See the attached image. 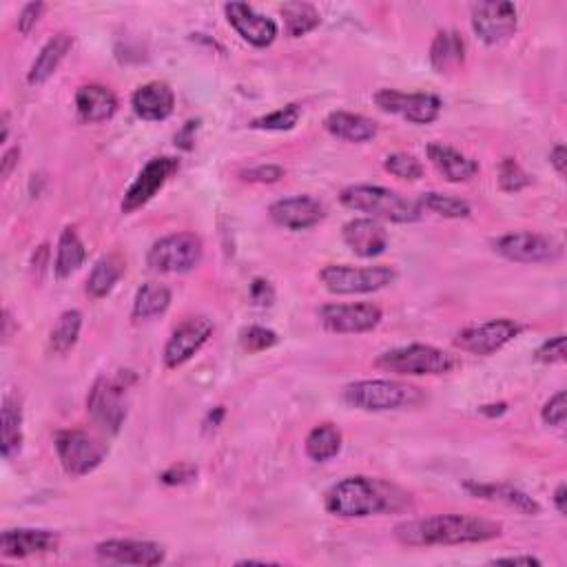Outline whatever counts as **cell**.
Instances as JSON below:
<instances>
[{
    "instance_id": "1",
    "label": "cell",
    "mask_w": 567,
    "mask_h": 567,
    "mask_svg": "<svg viewBox=\"0 0 567 567\" xmlns=\"http://www.w3.org/2000/svg\"><path fill=\"white\" fill-rule=\"evenodd\" d=\"M501 534V523L470 514H435V517L404 521L395 528V539L406 548L488 543L499 539Z\"/></svg>"
},
{
    "instance_id": "2",
    "label": "cell",
    "mask_w": 567,
    "mask_h": 567,
    "mask_svg": "<svg viewBox=\"0 0 567 567\" xmlns=\"http://www.w3.org/2000/svg\"><path fill=\"white\" fill-rule=\"evenodd\" d=\"M404 494L370 477H346L326 492V510L342 519H366L399 508Z\"/></svg>"
},
{
    "instance_id": "3",
    "label": "cell",
    "mask_w": 567,
    "mask_h": 567,
    "mask_svg": "<svg viewBox=\"0 0 567 567\" xmlns=\"http://www.w3.org/2000/svg\"><path fill=\"white\" fill-rule=\"evenodd\" d=\"M339 202L346 209L366 213L373 220H384L393 224H412L424 218V209L419 202L408 200L393 189L377 187V184H353L339 193Z\"/></svg>"
},
{
    "instance_id": "4",
    "label": "cell",
    "mask_w": 567,
    "mask_h": 567,
    "mask_svg": "<svg viewBox=\"0 0 567 567\" xmlns=\"http://www.w3.org/2000/svg\"><path fill=\"white\" fill-rule=\"evenodd\" d=\"M344 401L364 412H390L415 408L424 401L421 388L397 379H362L344 388Z\"/></svg>"
},
{
    "instance_id": "5",
    "label": "cell",
    "mask_w": 567,
    "mask_h": 567,
    "mask_svg": "<svg viewBox=\"0 0 567 567\" xmlns=\"http://www.w3.org/2000/svg\"><path fill=\"white\" fill-rule=\"evenodd\" d=\"M375 366L384 373L399 377H424V375H448L459 366L457 357L430 344H408L390 348L375 359Z\"/></svg>"
},
{
    "instance_id": "6",
    "label": "cell",
    "mask_w": 567,
    "mask_h": 567,
    "mask_svg": "<svg viewBox=\"0 0 567 567\" xmlns=\"http://www.w3.org/2000/svg\"><path fill=\"white\" fill-rule=\"evenodd\" d=\"M319 282L333 295H368L384 291L397 282V271L393 266H346L331 264L319 271Z\"/></svg>"
},
{
    "instance_id": "7",
    "label": "cell",
    "mask_w": 567,
    "mask_h": 567,
    "mask_svg": "<svg viewBox=\"0 0 567 567\" xmlns=\"http://www.w3.org/2000/svg\"><path fill=\"white\" fill-rule=\"evenodd\" d=\"M127 390L125 375L120 377H98L87 395V412L94 424L107 432L118 435L127 421Z\"/></svg>"
},
{
    "instance_id": "8",
    "label": "cell",
    "mask_w": 567,
    "mask_h": 567,
    "mask_svg": "<svg viewBox=\"0 0 567 567\" xmlns=\"http://www.w3.org/2000/svg\"><path fill=\"white\" fill-rule=\"evenodd\" d=\"M204 255V244L195 233H173L153 242L147 264L156 273L184 275L198 268Z\"/></svg>"
},
{
    "instance_id": "9",
    "label": "cell",
    "mask_w": 567,
    "mask_h": 567,
    "mask_svg": "<svg viewBox=\"0 0 567 567\" xmlns=\"http://www.w3.org/2000/svg\"><path fill=\"white\" fill-rule=\"evenodd\" d=\"M56 452L63 470L78 479L98 470L107 459L109 448L85 430H63L56 435Z\"/></svg>"
},
{
    "instance_id": "10",
    "label": "cell",
    "mask_w": 567,
    "mask_h": 567,
    "mask_svg": "<svg viewBox=\"0 0 567 567\" xmlns=\"http://www.w3.org/2000/svg\"><path fill=\"white\" fill-rule=\"evenodd\" d=\"M492 246L505 260L517 264H552L563 255V246L554 237L530 231L501 235Z\"/></svg>"
},
{
    "instance_id": "11",
    "label": "cell",
    "mask_w": 567,
    "mask_h": 567,
    "mask_svg": "<svg viewBox=\"0 0 567 567\" xmlns=\"http://www.w3.org/2000/svg\"><path fill=\"white\" fill-rule=\"evenodd\" d=\"M521 331L523 326L514 322V319H490V322L468 326L459 331L455 337V346L463 350V353L488 357L514 342V339L521 335Z\"/></svg>"
},
{
    "instance_id": "12",
    "label": "cell",
    "mask_w": 567,
    "mask_h": 567,
    "mask_svg": "<svg viewBox=\"0 0 567 567\" xmlns=\"http://www.w3.org/2000/svg\"><path fill=\"white\" fill-rule=\"evenodd\" d=\"M519 14L508 0H488L472 7V29L481 43L490 47L510 40L517 32Z\"/></svg>"
},
{
    "instance_id": "13",
    "label": "cell",
    "mask_w": 567,
    "mask_h": 567,
    "mask_svg": "<svg viewBox=\"0 0 567 567\" xmlns=\"http://www.w3.org/2000/svg\"><path fill=\"white\" fill-rule=\"evenodd\" d=\"M384 313L377 304H326L319 308V322L337 335L370 333L381 324Z\"/></svg>"
},
{
    "instance_id": "14",
    "label": "cell",
    "mask_w": 567,
    "mask_h": 567,
    "mask_svg": "<svg viewBox=\"0 0 567 567\" xmlns=\"http://www.w3.org/2000/svg\"><path fill=\"white\" fill-rule=\"evenodd\" d=\"M375 105L386 111L401 116L412 125H432L443 109V102L435 94H404L397 89H381L375 94Z\"/></svg>"
},
{
    "instance_id": "15",
    "label": "cell",
    "mask_w": 567,
    "mask_h": 567,
    "mask_svg": "<svg viewBox=\"0 0 567 567\" xmlns=\"http://www.w3.org/2000/svg\"><path fill=\"white\" fill-rule=\"evenodd\" d=\"M178 169H180V160H175L171 156H160L149 160L144 164V169L140 171L138 178L133 180V184L127 189L125 200H122V213L127 215L136 213L144 204H149Z\"/></svg>"
},
{
    "instance_id": "16",
    "label": "cell",
    "mask_w": 567,
    "mask_h": 567,
    "mask_svg": "<svg viewBox=\"0 0 567 567\" xmlns=\"http://www.w3.org/2000/svg\"><path fill=\"white\" fill-rule=\"evenodd\" d=\"M213 335V324L206 317H191L187 322L175 328L173 335L169 337L167 346H164V366L169 370H175L184 366L187 362L200 353Z\"/></svg>"
},
{
    "instance_id": "17",
    "label": "cell",
    "mask_w": 567,
    "mask_h": 567,
    "mask_svg": "<svg viewBox=\"0 0 567 567\" xmlns=\"http://www.w3.org/2000/svg\"><path fill=\"white\" fill-rule=\"evenodd\" d=\"M224 14L229 25L240 34V38L257 49L271 47L277 34H280V27H277L273 18L255 12V9L246 3H226Z\"/></svg>"
},
{
    "instance_id": "18",
    "label": "cell",
    "mask_w": 567,
    "mask_h": 567,
    "mask_svg": "<svg viewBox=\"0 0 567 567\" xmlns=\"http://www.w3.org/2000/svg\"><path fill=\"white\" fill-rule=\"evenodd\" d=\"M96 554L102 561L120 565H142L153 567L167 559V552L160 543L136 541V539H111L96 545Z\"/></svg>"
},
{
    "instance_id": "19",
    "label": "cell",
    "mask_w": 567,
    "mask_h": 567,
    "mask_svg": "<svg viewBox=\"0 0 567 567\" xmlns=\"http://www.w3.org/2000/svg\"><path fill=\"white\" fill-rule=\"evenodd\" d=\"M271 220L288 231H308L324 220V206L311 195H293L268 206Z\"/></svg>"
},
{
    "instance_id": "20",
    "label": "cell",
    "mask_w": 567,
    "mask_h": 567,
    "mask_svg": "<svg viewBox=\"0 0 567 567\" xmlns=\"http://www.w3.org/2000/svg\"><path fill=\"white\" fill-rule=\"evenodd\" d=\"M60 548L58 532L36 530V528H16L5 530L0 536V554L5 559H27L36 554H51Z\"/></svg>"
},
{
    "instance_id": "21",
    "label": "cell",
    "mask_w": 567,
    "mask_h": 567,
    "mask_svg": "<svg viewBox=\"0 0 567 567\" xmlns=\"http://www.w3.org/2000/svg\"><path fill=\"white\" fill-rule=\"evenodd\" d=\"M342 240L357 257H379L388 249V231L373 218H355L344 224Z\"/></svg>"
},
{
    "instance_id": "22",
    "label": "cell",
    "mask_w": 567,
    "mask_h": 567,
    "mask_svg": "<svg viewBox=\"0 0 567 567\" xmlns=\"http://www.w3.org/2000/svg\"><path fill=\"white\" fill-rule=\"evenodd\" d=\"M131 107L142 120L162 122L167 120L175 109V94L167 82L153 80L133 91Z\"/></svg>"
},
{
    "instance_id": "23",
    "label": "cell",
    "mask_w": 567,
    "mask_h": 567,
    "mask_svg": "<svg viewBox=\"0 0 567 567\" xmlns=\"http://www.w3.org/2000/svg\"><path fill=\"white\" fill-rule=\"evenodd\" d=\"M472 497L483 499V501H492V503H501L505 508H510L519 514H525V517H536L541 512V505L536 503L530 494H525L523 490L508 486V483H463Z\"/></svg>"
},
{
    "instance_id": "24",
    "label": "cell",
    "mask_w": 567,
    "mask_h": 567,
    "mask_svg": "<svg viewBox=\"0 0 567 567\" xmlns=\"http://www.w3.org/2000/svg\"><path fill=\"white\" fill-rule=\"evenodd\" d=\"M426 153H428V160L432 162V167H435L448 182H455V184L470 182L472 178H477L481 171L477 160L463 156L461 151L452 149L443 142L428 144Z\"/></svg>"
},
{
    "instance_id": "25",
    "label": "cell",
    "mask_w": 567,
    "mask_h": 567,
    "mask_svg": "<svg viewBox=\"0 0 567 567\" xmlns=\"http://www.w3.org/2000/svg\"><path fill=\"white\" fill-rule=\"evenodd\" d=\"M118 111V98L105 85H85L76 94V113L85 125H100Z\"/></svg>"
},
{
    "instance_id": "26",
    "label": "cell",
    "mask_w": 567,
    "mask_h": 567,
    "mask_svg": "<svg viewBox=\"0 0 567 567\" xmlns=\"http://www.w3.org/2000/svg\"><path fill=\"white\" fill-rule=\"evenodd\" d=\"M324 127L333 138L353 142V144H364V142L375 140L379 133L375 120L362 116V113H350V111L328 113V118L324 120Z\"/></svg>"
},
{
    "instance_id": "27",
    "label": "cell",
    "mask_w": 567,
    "mask_h": 567,
    "mask_svg": "<svg viewBox=\"0 0 567 567\" xmlns=\"http://www.w3.org/2000/svg\"><path fill=\"white\" fill-rule=\"evenodd\" d=\"M74 47V36L67 34V32H60L54 38L47 40V45L40 49L38 58L34 60L32 69H29V85L38 87V85H45V82L56 74L60 63L67 58V54Z\"/></svg>"
},
{
    "instance_id": "28",
    "label": "cell",
    "mask_w": 567,
    "mask_h": 567,
    "mask_svg": "<svg viewBox=\"0 0 567 567\" xmlns=\"http://www.w3.org/2000/svg\"><path fill=\"white\" fill-rule=\"evenodd\" d=\"M430 65L437 74H450L463 65L466 60V43L459 32H452V29H443L435 36L430 45Z\"/></svg>"
},
{
    "instance_id": "29",
    "label": "cell",
    "mask_w": 567,
    "mask_h": 567,
    "mask_svg": "<svg viewBox=\"0 0 567 567\" xmlns=\"http://www.w3.org/2000/svg\"><path fill=\"white\" fill-rule=\"evenodd\" d=\"M125 260L118 253H109L105 257H100L96 266L91 268L89 280H87V295L94 297V300H102L107 297L116 284L125 275Z\"/></svg>"
},
{
    "instance_id": "30",
    "label": "cell",
    "mask_w": 567,
    "mask_h": 567,
    "mask_svg": "<svg viewBox=\"0 0 567 567\" xmlns=\"http://www.w3.org/2000/svg\"><path fill=\"white\" fill-rule=\"evenodd\" d=\"M171 297L169 286L158 282L142 284L136 293V300H133V319L136 322H149L153 317L164 315L171 306Z\"/></svg>"
},
{
    "instance_id": "31",
    "label": "cell",
    "mask_w": 567,
    "mask_h": 567,
    "mask_svg": "<svg viewBox=\"0 0 567 567\" xmlns=\"http://www.w3.org/2000/svg\"><path fill=\"white\" fill-rule=\"evenodd\" d=\"M342 443H344L342 430L333 424H319L308 432L304 448L308 459L315 463H326L342 452Z\"/></svg>"
},
{
    "instance_id": "32",
    "label": "cell",
    "mask_w": 567,
    "mask_h": 567,
    "mask_svg": "<svg viewBox=\"0 0 567 567\" xmlns=\"http://www.w3.org/2000/svg\"><path fill=\"white\" fill-rule=\"evenodd\" d=\"M87 260V249L82 240L78 237L76 229H67L60 233V240H58V251H56V262H54V271L60 277V280H65V277H71L76 271H80V266L85 264Z\"/></svg>"
},
{
    "instance_id": "33",
    "label": "cell",
    "mask_w": 567,
    "mask_h": 567,
    "mask_svg": "<svg viewBox=\"0 0 567 567\" xmlns=\"http://www.w3.org/2000/svg\"><path fill=\"white\" fill-rule=\"evenodd\" d=\"M23 448V408L14 397L3 399V457L14 459Z\"/></svg>"
},
{
    "instance_id": "34",
    "label": "cell",
    "mask_w": 567,
    "mask_h": 567,
    "mask_svg": "<svg viewBox=\"0 0 567 567\" xmlns=\"http://www.w3.org/2000/svg\"><path fill=\"white\" fill-rule=\"evenodd\" d=\"M280 12L284 16L286 34L291 38H302L311 34L319 27V23H322V16H319L317 7L311 3H284Z\"/></svg>"
},
{
    "instance_id": "35",
    "label": "cell",
    "mask_w": 567,
    "mask_h": 567,
    "mask_svg": "<svg viewBox=\"0 0 567 567\" xmlns=\"http://www.w3.org/2000/svg\"><path fill=\"white\" fill-rule=\"evenodd\" d=\"M82 331V313L80 311H65L58 317L56 326L51 328L49 335V348L56 355H67L71 348L78 344V337Z\"/></svg>"
},
{
    "instance_id": "36",
    "label": "cell",
    "mask_w": 567,
    "mask_h": 567,
    "mask_svg": "<svg viewBox=\"0 0 567 567\" xmlns=\"http://www.w3.org/2000/svg\"><path fill=\"white\" fill-rule=\"evenodd\" d=\"M419 206L424 211H430V213L439 215V218H448V220H466L472 213V206L466 200L455 198V195L437 193V191L421 195Z\"/></svg>"
},
{
    "instance_id": "37",
    "label": "cell",
    "mask_w": 567,
    "mask_h": 567,
    "mask_svg": "<svg viewBox=\"0 0 567 567\" xmlns=\"http://www.w3.org/2000/svg\"><path fill=\"white\" fill-rule=\"evenodd\" d=\"M300 118H302V107L293 102V105H286L282 109L268 113V116L255 118L251 122V127L260 131H291L297 127Z\"/></svg>"
},
{
    "instance_id": "38",
    "label": "cell",
    "mask_w": 567,
    "mask_h": 567,
    "mask_svg": "<svg viewBox=\"0 0 567 567\" xmlns=\"http://www.w3.org/2000/svg\"><path fill=\"white\" fill-rule=\"evenodd\" d=\"M384 169L395 175L399 180H406V182H417L424 178V164H421L415 156H410V153H390V156L384 160Z\"/></svg>"
},
{
    "instance_id": "39",
    "label": "cell",
    "mask_w": 567,
    "mask_h": 567,
    "mask_svg": "<svg viewBox=\"0 0 567 567\" xmlns=\"http://www.w3.org/2000/svg\"><path fill=\"white\" fill-rule=\"evenodd\" d=\"M280 344V337L266 326H246L240 331V346L246 353H264V350Z\"/></svg>"
},
{
    "instance_id": "40",
    "label": "cell",
    "mask_w": 567,
    "mask_h": 567,
    "mask_svg": "<svg viewBox=\"0 0 567 567\" xmlns=\"http://www.w3.org/2000/svg\"><path fill=\"white\" fill-rule=\"evenodd\" d=\"M530 175L523 171L521 164L514 158H503L499 167V187L505 193H519L530 187Z\"/></svg>"
},
{
    "instance_id": "41",
    "label": "cell",
    "mask_w": 567,
    "mask_h": 567,
    "mask_svg": "<svg viewBox=\"0 0 567 567\" xmlns=\"http://www.w3.org/2000/svg\"><path fill=\"white\" fill-rule=\"evenodd\" d=\"M541 417L548 426L554 428H563L565 426V417H567V393L565 390H559L554 397H550L548 404L543 406Z\"/></svg>"
},
{
    "instance_id": "42",
    "label": "cell",
    "mask_w": 567,
    "mask_h": 567,
    "mask_svg": "<svg viewBox=\"0 0 567 567\" xmlns=\"http://www.w3.org/2000/svg\"><path fill=\"white\" fill-rule=\"evenodd\" d=\"M536 362L541 364H563L565 362V335H556L550 337L548 342H543L536 350Z\"/></svg>"
},
{
    "instance_id": "43",
    "label": "cell",
    "mask_w": 567,
    "mask_h": 567,
    "mask_svg": "<svg viewBox=\"0 0 567 567\" xmlns=\"http://www.w3.org/2000/svg\"><path fill=\"white\" fill-rule=\"evenodd\" d=\"M195 477H198V468L193 463H175V466L160 474V481L164 486H184V483H191Z\"/></svg>"
},
{
    "instance_id": "44",
    "label": "cell",
    "mask_w": 567,
    "mask_h": 567,
    "mask_svg": "<svg viewBox=\"0 0 567 567\" xmlns=\"http://www.w3.org/2000/svg\"><path fill=\"white\" fill-rule=\"evenodd\" d=\"M246 182H260V184H273L284 178V169L275 167V164H262V167H253L240 173Z\"/></svg>"
},
{
    "instance_id": "45",
    "label": "cell",
    "mask_w": 567,
    "mask_h": 567,
    "mask_svg": "<svg viewBox=\"0 0 567 567\" xmlns=\"http://www.w3.org/2000/svg\"><path fill=\"white\" fill-rule=\"evenodd\" d=\"M43 12H45V3H29V5H25L23 12H20V16H18V23H16L18 32L23 34V36H27L38 25V20H40V16H43Z\"/></svg>"
},
{
    "instance_id": "46",
    "label": "cell",
    "mask_w": 567,
    "mask_h": 567,
    "mask_svg": "<svg viewBox=\"0 0 567 567\" xmlns=\"http://www.w3.org/2000/svg\"><path fill=\"white\" fill-rule=\"evenodd\" d=\"M251 302L255 306H273L275 302V288L273 284L268 282V280H262V277H257V280H253L251 284Z\"/></svg>"
},
{
    "instance_id": "47",
    "label": "cell",
    "mask_w": 567,
    "mask_h": 567,
    "mask_svg": "<svg viewBox=\"0 0 567 567\" xmlns=\"http://www.w3.org/2000/svg\"><path fill=\"white\" fill-rule=\"evenodd\" d=\"M198 127H200V120H189L187 125L182 127L178 136H175V144H178V147L184 151H191L193 142H195L193 136H195V131H198Z\"/></svg>"
},
{
    "instance_id": "48",
    "label": "cell",
    "mask_w": 567,
    "mask_h": 567,
    "mask_svg": "<svg viewBox=\"0 0 567 567\" xmlns=\"http://www.w3.org/2000/svg\"><path fill=\"white\" fill-rule=\"evenodd\" d=\"M47 266H49V246L43 244V246H38L34 253V260H32V271L38 280H43Z\"/></svg>"
},
{
    "instance_id": "49",
    "label": "cell",
    "mask_w": 567,
    "mask_h": 567,
    "mask_svg": "<svg viewBox=\"0 0 567 567\" xmlns=\"http://www.w3.org/2000/svg\"><path fill=\"white\" fill-rule=\"evenodd\" d=\"M18 160H20V147L7 149L3 160H0V175H3V178H9L12 171L18 167Z\"/></svg>"
},
{
    "instance_id": "50",
    "label": "cell",
    "mask_w": 567,
    "mask_h": 567,
    "mask_svg": "<svg viewBox=\"0 0 567 567\" xmlns=\"http://www.w3.org/2000/svg\"><path fill=\"white\" fill-rule=\"evenodd\" d=\"M550 164L554 167V171L565 178V169H567V149L565 144H556V147L550 151Z\"/></svg>"
},
{
    "instance_id": "51",
    "label": "cell",
    "mask_w": 567,
    "mask_h": 567,
    "mask_svg": "<svg viewBox=\"0 0 567 567\" xmlns=\"http://www.w3.org/2000/svg\"><path fill=\"white\" fill-rule=\"evenodd\" d=\"M492 563H497V565H536L539 567L541 561L536 559V556H499V559H494Z\"/></svg>"
},
{
    "instance_id": "52",
    "label": "cell",
    "mask_w": 567,
    "mask_h": 567,
    "mask_svg": "<svg viewBox=\"0 0 567 567\" xmlns=\"http://www.w3.org/2000/svg\"><path fill=\"white\" fill-rule=\"evenodd\" d=\"M224 415H226V410L222 406H215L209 415H206V421H204V426L206 428H220L222 426V421H224Z\"/></svg>"
},
{
    "instance_id": "53",
    "label": "cell",
    "mask_w": 567,
    "mask_h": 567,
    "mask_svg": "<svg viewBox=\"0 0 567 567\" xmlns=\"http://www.w3.org/2000/svg\"><path fill=\"white\" fill-rule=\"evenodd\" d=\"M565 501H567V486H565V483H561V486L554 490V508L559 514H567Z\"/></svg>"
},
{
    "instance_id": "54",
    "label": "cell",
    "mask_w": 567,
    "mask_h": 567,
    "mask_svg": "<svg viewBox=\"0 0 567 567\" xmlns=\"http://www.w3.org/2000/svg\"><path fill=\"white\" fill-rule=\"evenodd\" d=\"M12 324H14L12 313H9L5 308V313H3V339H5V342H9V339H12V335H14Z\"/></svg>"
},
{
    "instance_id": "55",
    "label": "cell",
    "mask_w": 567,
    "mask_h": 567,
    "mask_svg": "<svg viewBox=\"0 0 567 567\" xmlns=\"http://www.w3.org/2000/svg\"><path fill=\"white\" fill-rule=\"evenodd\" d=\"M508 410V404H492V406H481V412L488 417H499Z\"/></svg>"
},
{
    "instance_id": "56",
    "label": "cell",
    "mask_w": 567,
    "mask_h": 567,
    "mask_svg": "<svg viewBox=\"0 0 567 567\" xmlns=\"http://www.w3.org/2000/svg\"><path fill=\"white\" fill-rule=\"evenodd\" d=\"M7 138H9V113H3V142H7Z\"/></svg>"
}]
</instances>
